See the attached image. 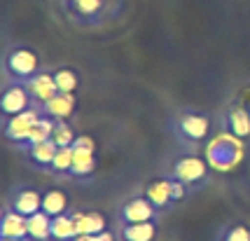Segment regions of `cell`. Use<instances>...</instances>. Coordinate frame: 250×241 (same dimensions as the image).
Masks as SVG:
<instances>
[{"instance_id": "4fadbf2b", "label": "cell", "mask_w": 250, "mask_h": 241, "mask_svg": "<svg viewBox=\"0 0 250 241\" xmlns=\"http://www.w3.org/2000/svg\"><path fill=\"white\" fill-rule=\"evenodd\" d=\"M23 85L28 89V94H31L35 108L44 106L47 101H52L56 94H59L56 82H54V73H52V70H40V73H35L31 80H26Z\"/></svg>"}, {"instance_id": "5b68a950", "label": "cell", "mask_w": 250, "mask_h": 241, "mask_svg": "<svg viewBox=\"0 0 250 241\" xmlns=\"http://www.w3.org/2000/svg\"><path fill=\"white\" fill-rule=\"evenodd\" d=\"M98 166L96 157V143L87 133H77L75 143H73V169H70V178L73 180H87L94 175Z\"/></svg>"}, {"instance_id": "ffe728a7", "label": "cell", "mask_w": 250, "mask_h": 241, "mask_svg": "<svg viewBox=\"0 0 250 241\" xmlns=\"http://www.w3.org/2000/svg\"><path fill=\"white\" fill-rule=\"evenodd\" d=\"M42 211L47 216H52V218L61 216V213H68L70 211V199H68L63 190L52 187V190H47L42 195Z\"/></svg>"}, {"instance_id": "7c38bea8", "label": "cell", "mask_w": 250, "mask_h": 241, "mask_svg": "<svg viewBox=\"0 0 250 241\" xmlns=\"http://www.w3.org/2000/svg\"><path fill=\"white\" fill-rule=\"evenodd\" d=\"M222 131H229L241 141L250 143V108L241 103H231L222 112Z\"/></svg>"}, {"instance_id": "484cf974", "label": "cell", "mask_w": 250, "mask_h": 241, "mask_svg": "<svg viewBox=\"0 0 250 241\" xmlns=\"http://www.w3.org/2000/svg\"><path fill=\"white\" fill-rule=\"evenodd\" d=\"M75 138H77V133H75V129H73L70 122H56L52 141H54L59 148H70V145L75 143Z\"/></svg>"}, {"instance_id": "8fae6325", "label": "cell", "mask_w": 250, "mask_h": 241, "mask_svg": "<svg viewBox=\"0 0 250 241\" xmlns=\"http://www.w3.org/2000/svg\"><path fill=\"white\" fill-rule=\"evenodd\" d=\"M42 195L44 192L35 190V187L19 185L7 195L5 204H7L10 208H14L17 213H21V216H26V218H31L33 213L42 211Z\"/></svg>"}, {"instance_id": "e0dca14e", "label": "cell", "mask_w": 250, "mask_h": 241, "mask_svg": "<svg viewBox=\"0 0 250 241\" xmlns=\"http://www.w3.org/2000/svg\"><path fill=\"white\" fill-rule=\"evenodd\" d=\"M56 150H59V145H56L54 141L35 143V145L23 148V153H26V157H28V162H31L35 169L44 171V174H49L52 162H54V157H56Z\"/></svg>"}, {"instance_id": "83f0119b", "label": "cell", "mask_w": 250, "mask_h": 241, "mask_svg": "<svg viewBox=\"0 0 250 241\" xmlns=\"http://www.w3.org/2000/svg\"><path fill=\"white\" fill-rule=\"evenodd\" d=\"M0 241H33L31 237H23V239H0Z\"/></svg>"}, {"instance_id": "44dd1931", "label": "cell", "mask_w": 250, "mask_h": 241, "mask_svg": "<svg viewBox=\"0 0 250 241\" xmlns=\"http://www.w3.org/2000/svg\"><path fill=\"white\" fill-rule=\"evenodd\" d=\"M28 237L33 241H52V216L38 211L28 218Z\"/></svg>"}, {"instance_id": "7a4b0ae2", "label": "cell", "mask_w": 250, "mask_h": 241, "mask_svg": "<svg viewBox=\"0 0 250 241\" xmlns=\"http://www.w3.org/2000/svg\"><path fill=\"white\" fill-rule=\"evenodd\" d=\"M5 80L7 82H26L35 73H40V56L28 44H14L2 56Z\"/></svg>"}, {"instance_id": "3957f363", "label": "cell", "mask_w": 250, "mask_h": 241, "mask_svg": "<svg viewBox=\"0 0 250 241\" xmlns=\"http://www.w3.org/2000/svg\"><path fill=\"white\" fill-rule=\"evenodd\" d=\"M171 131L187 148H199L210 133V117L199 110H183L171 124Z\"/></svg>"}, {"instance_id": "52a82bcc", "label": "cell", "mask_w": 250, "mask_h": 241, "mask_svg": "<svg viewBox=\"0 0 250 241\" xmlns=\"http://www.w3.org/2000/svg\"><path fill=\"white\" fill-rule=\"evenodd\" d=\"M162 213L152 206V201L145 195H136V197L126 199L117 211V222L120 225H131V222H150V220H159Z\"/></svg>"}, {"instance_id": "4316f807", "label": "cell", "mask_w": 250, "mask_h": 241, "mask_svg": "<svg viewBox=\"0 0 250 241\" xmlns=\"http://www.w3.org/2000/svg\"><path fill=\"white\" fill-rule=\"evenodd\" d=\"M120 234H112V232H101V234H77L73 241H117Z\"/></svg>"}, {"instance_id": "2e32d148", "label": "cell", "mask_w": 250, "mask_h": 241, "mask_svg": "<svg viewBox=\"0 0 250 241\" xmlns=\"http://www.w3.org/2000/svg\"><path fill=\"white\" fill-rule=\"evenodd\" d=\"M77 232L80 234H101L108 232V218L101 211H84V208H73Z\"/></svg>"}, {"instance_id": "ba28073f", "label": "cell", "mask_w": 250, "mask_h": 241, "mask_svg": "<svg viewBox=\"0 0 250 241\" xmlns=\"http://www.w3.org/2000/svg\"><path fill=\"white\" fill-rule=\"evenodd\" d=\"M35 108L33 106V99L28 94V89L23 82H5V89H2V99H0V110H2V120L7 117H14L23 110Z\"/></svg>"}, {"instance_id": "603a6c76", "label": "cell", "mask_w": 250, "mask_h": 241, "mask_svg": "<svg viewBox=\"0 0 250 241\" xmlns=\"http://www.w3.org/2000/svg\"><path fill=\"white\" fill-rule=\"evenodd\" d=\"M54 127H56V120H52V117H47V115H42V117L38 120V124L33 127L31 136H28V141L19 145V150H23V148H28V145H35V143L52 141V133H54Z\"/></svg>"}, {"instance_id": "9a60e30c", "label": "cell", "mask_w": 250, "mask_h": 241, "mask_svg": "<svg viewBox=\"0 0 250 241\" xmlns=\"http://www.w3.org/2000/svg\"><path fill=\"white\" fill-rule=\"evenodd\" d=\"M23 237H28V218L5 204L0 216V239H23Z\"/></svg>"}, {"instance_id": "8992f818", "label": "cell", "mask_w": 250, "mask_h": 241, "mask_svg": "<svg viewBox=\"0 0 250 241\" xmlns=\"http://www.w3.org/2000/svg\"><path fill=\"white\" fill-rule=\"evenodd\" d=\"M40 117H42L40 108H28V110H23V112H19V115H14V117L2 120V133H5V138H7L12 145L19 148L21 143L28 141L33 127L38 124Z\"/></svg>"}, {"instance_id": "cb8c5ba5", "label": "cell", "mask_w": 250, "mask_h": 241, "mask_svg": "<svg viewBox=\"0 0 250 241\" xmlns=\"http://www.w3.org/2000/svg\"><path fill=\"white\" fill-rule=\"evenodd\" d=\"M70 169H73V145L70 148H59L49 174L56 175V178H70Z\"/></svg>"}, {"instance_id": "6da1fadb", "label": "cell", "mask_w": 250, "mask_h": 241, "mask_svg": "<svg viewBox=\"0 0 250 241\" xmlns=\"http://www.w3.org/2000/svg\"><path fill=\"white\" fill-rule=\"evenodd\" d=\"M246 157V141H241L229 131H222L210 143H206V162L215 171H231Z\"/></svg>"}, {"instance_id": "d4e9b609", "label": "cell", "mask_w": 250, "mask_h": 241, "mask_svg": "<svg viewBox=\"0 0 250 241\" xmlns=\"http://www.w3.org/2000/svg\"><path fill=\"white\" fill-rule=\"evenodd\" d=\"M215 241H250V225L246 222H227L218 232Z\"/></svg>"}, {"instance_id": "d6986e66", "label": "cell", "mask_w": 250, "mask_h": 241, "mask_svg": "<svg viewBox=\"0 0 250 241\" xmlns=\"http://www.w3.org/2000/svg\"><path fill=\"white\" fill-rule=\"evenodd\" d=\"M77 234L80 232H77L75 218H73V208L68 213L52 218V241H73Z\"/></svg>"}, {"instance_id": "7402d4cb", "label": "cell", "mask_w": 250, "mask_h": 241, "mask_svg": "<svg viewBox=\"0 0 250 241\" xmlns=\"http://www.w3.org/2000/svg\"><path fill=\"white\" fill-rule=\"evenodd\" d=\"M52 73H54L56 89H59L61 94H77V89H80V75H77L75 68L59 66V68H54Z\"/></svg>"}, {"instance_id": "9c48e42d", "label": "cell", "mask_w": 250, "mask_h": 241, "mask_svg": "<svg viewBox=\"0 0 250 241\" xmlns=\"http://www.w3.org/2000/svg\"><path fill=\"white\" fill-rule=\"evenodd\" d=\"M108 0H63L65 12L70 14V19L80 26H94L101 23L103 10H105Z\"/></svg>"}, {"instance_id": "ac0fdd59", "label": "cell", "mask_w": 250, "mask_h": 241, "mask_svg": "<svg viewBox=\"0 0 250 241\" xmlns=\"http://www.w3.org/2000/svg\"><path fill=\"white\" fill-rule=\"evenodd\" d=\"M117 234H120V241H157L159 239V220L120 225Z\"/></svg>"}, {"instance_id": "277c9868", "label": "cell", "mask_w": 250, "mask_h": 241, "mask_svg": "<svg viewBox=\"0 0 250 241\" xmlns=\"http://www.w3.org/2000/svg\"><path fill=\"white\" fill-rule=\"evenodd\" d=\"M208 162L204 157H199V154H180L178 159H175L171 169H168V175L175 178V180H180V183H185L192 192L194 190H201V187L208 183Z\"/></svg>"}, {"instance_id": "30bf717a", "label": "cell", "mask_w": 250, "mask_h": 241, "mask_svg": "<svg viewBox=\"0 0 250 241\" xmlns=\"http://www.w3.org/2000/svg\"><path fill=\"white\" fill-rule=\"evenodd\" d=\"M145 197L152 201V206L159 211V213H166V211H173L178 206L175 201V190H173V178L171 175H164V178H154L145 185Z\"/></svg>"}, {"instance_id": "5bb4252c", "label": "cell", "mask_w": 250, "mask_h": 241, "mask_svg": "<svg viewBox=\"0 0 250 241\" xmlns=\"http://www.w3.org/2000/svg\"><path fill=\"white\" fill-rule=\"evenodd\" d=\"M40 112L56 122H70L73 115L77 112V96L75 94H61L59 91L52 101H47L44 106H40Z\"/></svg>"}]
</instances>
